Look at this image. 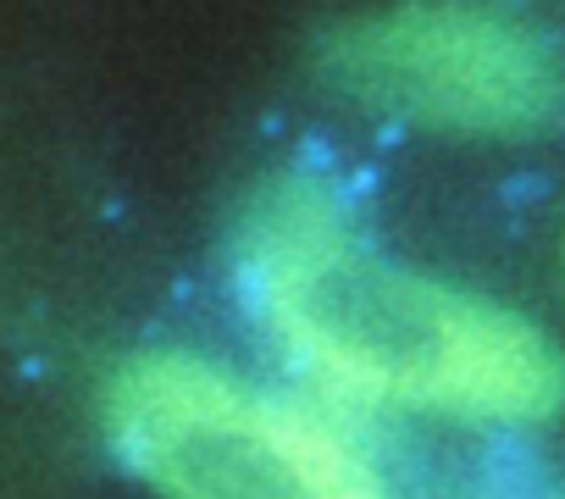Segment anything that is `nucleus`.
<instances>
[{
    "label": "nucleus",
    "instance_id": "nucleus-3",
    "mask_svg": "<svg viewBox=\"0 0 565 499\" xmlns=\"http://www.w3.org/2000/svg\"><path fill=\"white\" fill-rule=\"evenodd\" d=\"M328 73L361 106L449 134H532L559 112L548 45L471 7H405L355 23L328 45Z\"/></svg>",
    "mask_w": 565,
    "mask_h": 499
},
{
    "label": "nucleus",
    "instance_id": "nucleus-2",
    "mask_svg": "<svg viewBox=\"0 0 565 499\" xmlns=\"http://www.w3.org/2000/svg\"><path fill=\"white\" fill-rule=\"evenodd\" d=\"M106 433L161 499H399L322 400L194 350H145L106 389Z\"/></svg>",
    "mask_w": 565,
    "mask_h": 499
},
{
    "label": "nucleus",
    "instance_id": "nucleus-1",
    "mask_svg": "<svg viewBox=\"0 0 565 499\" xmlns=\"http://www.w3.org/2000/svg\"><path fill=\"white\" fill-rule=\"evenodd\" d=\"M233 284L300 394L339 416L532 427L565 405V355L543 328L388 262L317 172H282L244 205Z\"/></svg>",
    "mask_w": 565,
    "mask_h": 499
}]
</instances>
